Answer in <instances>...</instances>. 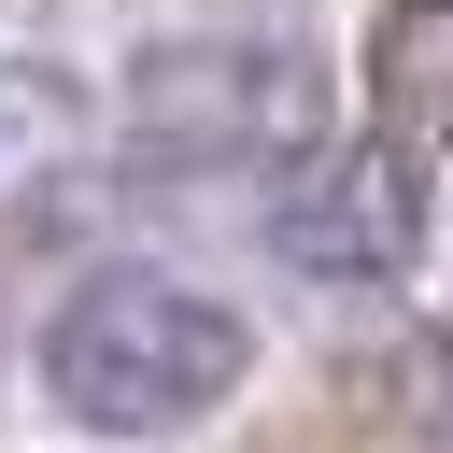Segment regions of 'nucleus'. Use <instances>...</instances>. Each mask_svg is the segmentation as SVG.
<instances>
[{
  "instance_id": "f257e3e1",
  "label": "nucleus",
  "mask_w": 453,
  "mask_h": 453,
  "mask_svg": "<svg viewBox=\"0 0 453 453\" xmlns=\"http://www.w3.org/2000/svg\"><path fill=\"white\" fill-rule=\"evenodd\" d=\"M241 368H255V326H241L226 297L170 283V269H99V283H71L57 326H42L57 411H71V425H113V439H156V425L226 411Z\"/></svg>"
},
{
  "instance_id": "f03ea898",
  "label": "nucleus",
  "mask_w": 453,
  "mask_h": 453,
  "mask_svg": "<svg viewBox=\"0 0 453 453\" xmlns=\"http://www.w3.org/2000/svg\"><path fill=\"white\" fill-rule=\"evenodd\" d=\"M269 241L311 269V283H396L425 255V170L396 142H311L283 184H269Z\"/></svg>"
},
{
  "instance_id": "7ed1b4c3",
  "label": "nucleus",
  "mask_w": 453,
  "mask_h": 453,
  "mask_svg": "<svg viewBox=\"0 0 453 453\" xmlns=\"http://www.w3.org/2000/svg\"><path fill=\"white\" fill-rule=\"evenodd\" d=\"M311 113V71L297 57H241V42H170L127 71V127L156 156H255Z\"/></svg>"
},
{
  "instance_id": "20e7f679",
  "label": "nucleus",
  "mask_w": 453,
  "mask_h": 453,
  "mask_svg": "<svg viewBox=\"0 0 453 453\" xmlns=\"http://www.w3.org/2000/svg\"><path fill=\"white\" fill-rule=\"evenodd\" d=\"M368 99L425 142H453V0H396L382 42H368Z\"/></svg>"
},
{
  "instance_id": "39448f33",
  "label": "nucleus",
  "mask_w": 453,
  "mask_h": 453,
  "mask_svg": "<svg viewBox=\"0 0 453 453\" xmlns=\"http://www.w3.org/2000/svg\"><path fill=\"white\" fill-rule=\"evenodd\" d=\"M71 142H85V85H71V71H42V57H0V184L57 170Z\"/></svg>"
}]
</instances>
